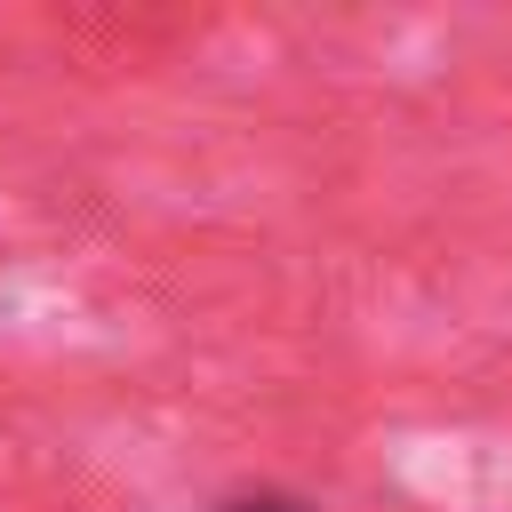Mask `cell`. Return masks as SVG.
<instances>
[{
	"instance_id": "cell-1",
	"label": "cell",
	"mask_w": 512,
	"mask_h": 512,
	"mask_svg": "<svg viewBox=\"0 0 512 512\" xmlns=\"http://www.w3.org/2000/svg\"><path fill=\"white\" fill-rule=\"evenodd\" d=\"M216 512H304L296 496H232V504H216Z\"/></svg>"
}]
</instances>
